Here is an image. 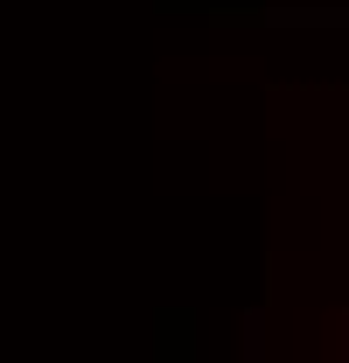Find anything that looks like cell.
Wrapping results in <instances>:
<instances>
[{"mask_svg":"<svg viewBox=\"0 0 349 363\" xmlns=\"http://www.w3.org/2000/svg\"><path fill=\"white\" fill-rule=\"evenodd\" d=\"M272 28H349V7H272Z\"/></svg>","mask_w":349,"mask_h":363,"instance_id":"cell-1","label":"cell"},{"mask_svg":"<svg viewBox=\"0 0 349 363\" xmlns=\"http://www.w3.org/2000/svg\"><path fill=\"white\" fill-rule=\"evenodd\" d=\"M245 357H265V308L245 315Z\"/></svg>","mask_w":349,"mask_h":363,"instance_id":"cell-2","label":"cell"},{"mask_svg":"<svg viewBox=\"0 0 349 363\" xmlns=\"http://www.w3.org/2000/svg\"><path fill=\"white\" fill-rule=\"evenodd\" d=\"M343 357H349V315H343Z\"/></svg>","mask_w":349,"mask_h":363,"instance_id":"cell-3","label":"cell"}]
</instances>
